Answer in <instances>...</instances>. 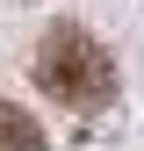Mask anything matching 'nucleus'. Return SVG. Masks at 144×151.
<instances>
[{
	"instance_id": "nucleus-1",
	"label": "nucleus",
	"mask_w": 144,
	"mask_h": 151,
	"mask_svg": "<svg viewBox=\"0 0 144 151\" xmlns=\"http://www.w3.org/2000/svg\"><path fill=\"white\" fill-rule=\"evenodd\" d=\"M36 86L50 93V101H65V108H79V115H94V108H108L115 101V58L94 43L86 29H72V22H58L36 43Z\"/></svg>"
},
{
	"instance_id": "nucleus-2",
	"label": "nucleus",
	"mask_w": 144,
	"mask_h": 151,
	"mask_svg": "<svg viewBox=\"0 0 144 151\" xmlns=\"http://www.w3.org/2000/svg\"><path fill=\"white\" fill-rule=\"evenodd\" d=\"M0 151H43L36 115H29V108H14V101H0Z\"/></svg>"
}]
</instances>
